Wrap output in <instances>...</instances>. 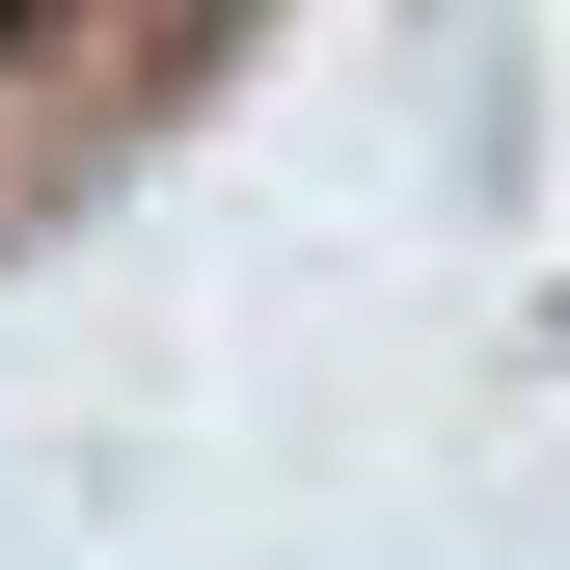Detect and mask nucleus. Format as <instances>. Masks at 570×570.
Wrapping results in <instances>:
<instances>
[{
  "label": "nucleus",
  "mask_w": 570,
  "mask_h": 570,
  "mask_svg": "<svg viewBox=\"0 0 570 570\" xmlns=\"http://www.w3.org/2000/svg\"><path fill=\"white\" fill-rule=\"evenodd\" d=\"M28 28H55V0H0V55H28Z\"/></svg>",
  "instance_id": "obj_1"
}]
</instances>
